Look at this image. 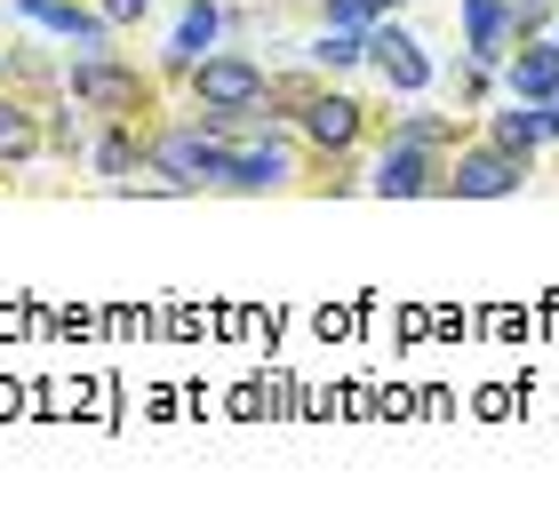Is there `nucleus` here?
I'll use <instances>...</instances> for the list:
<instances>
[{
	"label": "nucleus",
	"instance_id": "18",
	"mask_svg": "<svg viewBox=\"0 0 559 518\" xmlns=\"http://www.w3.org/2000/svg\"><path fill=\"white\" fill-rule=\"evenodd\" d=\"M96 9H105L112 24H144V16H152V0H96Z\"/></svg>",
	"mask_w": 559,
	"mask_h": 518
},
{
	"label": "nucleus",
	"instance_id": "19",
	"mask_svg": "<svg viewBox=\"0 0 559 518\" xmlns=\"http://www.w3.org/2000/svg\"><path fill=\"white\" fill-rule=\"evenodd\" d=\"M512 9H520V24H544V16L559 9V0H512Z\"/></svg>",
	"mask_w": 559,
	"mask_h": 518
},
{
	"label": "nucleus",
	"instance_id": "16",
	"mask_svg": "<svg viewBox=\"0 0 559 518\" xmlns=\"http://www.w3.org/2000/svg\"><path fill=\"white\" fill-rule=\"evenodd\" d=\"M312 64H320V72H352V64H368V33H360V24H320Z\"/></svg>",
	"mask_w": 559,
	"mask_h": 518
},
{
	"label": "nucleus",
	"instance_id": "14",
	"mask_svg": "<svg viewBox=\"0 0 559 518\" xmlns=\"http://www.w3.org/2000/svg\"><path fill=\"white\" fill-rule=\"evenodd\" d=\"M152 152V136H136V120H112L105 136H96V152H88V168L105 176V184H129V168Z\"/></svg>",
	"mask_w": 559,
	"mask_h": 518
},
{
	"label": "nucleus",
	"instance_id": "7",
	"mask_svg": "<svg viewBox=\"0 0 559 518\" xmlns=\"http://www.w3.org/2000/svg\"><path fill=\"white\" fill-rule=\"evenodd\" d=\"M224 33H233V0H185L176 9V33H168V72L185 81L200 57H216Z\"/></svg>",
	"mask_w": 559,
	"mask_h": 518
},
{
	"label": "nucleus",
	"instance_id": "20",
	"mask_svg": "<svg viewBox=\"0 0 559 518\" xmlns=\"http://www.w3.org/2000/svg\"><path fill=\"white\" fill-rule=\"evenodd\" d=\"M551 120H559V96H551Z\"/></svg>",
	"mask_w": 559,
	"mask_h": 518
},
{
	"label": "nucleus",
	"instance_id": "4",
	"mask_svg": "<svg viewBox=\"0 0 559 518\" xmlns=\"http://www.w3.org/2000/svg\"><path fill=\"white\" fill-rule=\"evenodd\" d=\"M296 184V144L280 136V128L264 120V136L248 128V136H233V168H224V192H280Z\"/></svg>",
	"mask_w": 559,
	"mask_h": 518
},
{
	"label": "nucleus",
	"instance_id": "17",
	"mask_svg": "<svg viewBox=\"0 0 559 518\" xmlns=\"http://www.w3.org/2000/svg\"><path fill=\"white\" fill-rule=\"evenodd\" d=\"M400 136H416V144H440V136H448V128H440V120H431V112H408V120H400Z\"/></svg>",
	"mask_w": 559,
	"mask_h": 518
},
{
	"label": "nucleus",
	"instance_id": "5",
	"mask_svg": "<svg viewBox=\"0 0 559 518\" xmlns=\"http://www.w3.org/2000/svg\"><path fill=\"white\" fill-rule=\"evenodd\" d=\"M368 64L384 72L400 96H424V88H431V57H424V40L408 33V24H392V16H376V24H368Z\"/></svg>",
	"mask_w": 559,
	"mask_h": 518
},
{
	"label": "nucleus",
	"instance_id": "1",
	"mask_svg": "<svg viewBox=\"0 0 559 518\" xmlns=\"http://www.w3.org/2000/svg\"><path fill=\"white\" fill-rule=\"evenodd\" d=\"M185 96L200 120H216L224 136H248L257 120H272V72L264 57H248V48H216V57H200L185 72Z\"/></svg>",
	"mask_w": 559,
	"mask_h": 518
},
{
	"label": "nucleus",
	"instance_id": "9",
	"mask_svg": "<svg viewBox=\"0 0 559 518\" xmlns=\"http://www.w3.org/2000/svg\"><path fill=\"white\" fill-rule=\"evenodd\" d=\"M440 192H455V200H503V192H520V152H512V144H479V152H464V160L448 168Z\"/></svg>",
	"mask_w": 559,
	"mask_h": 518
},
{
	"label": "nucleus",
	"instance_id": "10",
	"mask_svg": "<svg viewBox=\"0 0 559 518\" xmlns=\"http://www.w3.org/2000/svg\"><path fill=\"white\" fill-rule=\"evenodd\" d=\"M455 16H464V48L472 64H503L520 40V9L512 0H455Z\"/></svg>",
	"mask_w": 559,
	"mask_h": 518
},
{
	"label": "nucleus",
	"instance_id": "3",
	"mask_svg": "<svg viewBox=\"0 0 559 518\" xmlns=\"http://www.w3.org/2000/svg\"><path fill=\"white\" fill-rule=\"evenodd\" d=\"M64 88H72V104H88V112H105V120L152 112L144 72H136L129 57H112V48H81V57H72V72H64Z\"/></svg>",
	"mask_w": 559,
	"mask_h": 518
},
{
	"label": "nucleus",
	"instance_id": "11",
	"mask_svg": "<svg viewBox=\"0 0 559 518\" xmlns=\"http://www.w3.org/2000/svg\"><path fill=\"white\" fill-rule=\"evenodd\" d=\"M296 128H304L320 152H344L352 136H360V104L336 96V88H312V96H304V112H296Z\"/></svg>",
	"mask_w": 559,
	"mask_h": 518
},
{
	"label": "nucleus",
	"instance_id": "15",
	"mask_svg": "<svg viewBox=\"0 0 559 518\" xmlns=\"http://www.w3.org/2000/svg\"><path fill=\"white\" fill-rule=\"evenodd\" d=\"M551 104H527V96H512V112H496V144H512L520 152V160H527V152H536L544 136H551Z\"/></svg>",
	"mask_w": 559,
	"mask_h": 518
},
{
	"label": "nucleus",
	"instance_id": "2",
	"mask_svg": "<svg viewBox=\"0 0 559 518\" xmlns=\"http://www.w3.org/2000/svg\"><path fill=\"white\" fill-rule=\"evenodd\" d=\"M152 176H160L168 192H224V168H233V136H224L216 120H200V112H185V120H168L160 136H152Z\"/></svg>",
	"mask_w": 559,
	"mask_h": 518
},
{
	"label": "nucleus",
	"instance_id": "13",
	"mask_svg": "<svg viewBox=\"0 0 559 518\" xmlns=\"http://www.w3.org/2000/svg\"><path fill=\"white\" fill-rule=\"evenodd\" d=\"M48 152V136H40V112L24 96H9L0 88V168H24V160H40Z\"/></svg>",
	"mask_w": 559,
	"mask_h": 518
},
{
	"label": "nucleus",
	"instance_id": "12",
	"mask_svg": "<svg viewBox=\"0 0 559 518\" xmlns=\"http://www.w3.org/2000/svg\"><path fill=\"white\" fill-rule=\"evenodd\" d=\"M503 81H512V96H527V104H551L559 96V40L512 48V57H503Z\"/></svg>",
	"mask_w": 559,
	"mask_h": 518
},
{
	"label": "nucleus",
	"instance_id": "8",
	"mask_svg": "<svg viewBox=\"0 0 559 518\" xmlns=\"http://www.w3.org/2000/svg\"><path fill=\"white\" fill-rule=\"evenodd\" d=\"M16 16L40 24V33H57V40H81V48H112V33H120L96 0H16Z\"/></svg>",
	"mask_w": 559,
	"mask_h": 518
},
{
	"label": "nucleus",
	"instance_id": "6",
	"mask_svg": "<svg viewBox=\"0 0 559 518\" xmlns=\"http://www.w3.org/2000/svg\"><path fill=\"white\" fill-rule=\"evenodd\" d=\"M448 176H440V160H431V144H416V136H392L384 152H376V176H368V192H384V200H424Z\"/></svg>",
	"mask_w": 559,
	"mask_h": 518
}]
</instances>
